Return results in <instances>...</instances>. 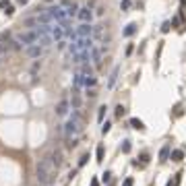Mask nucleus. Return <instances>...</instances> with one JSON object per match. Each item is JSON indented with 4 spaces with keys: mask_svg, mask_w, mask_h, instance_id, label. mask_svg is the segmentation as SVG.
<instances>
[{
    "mask_svg": "<svg viewBox=\"0 0 186 186\" xmlns=\"http://www.w3.org/2000/svg\"><path fill=\"white\" fill-rule=\"evenodd\" d=\"M44 2H52V0H44Z\"/></svg>",
    "mask_w": 186,
    "mask_h": 186,
    "instance_id": "obj_44",
    "label": "nucleus"
},
{
    "mask_svg": "<svg viewBox=\"0 0 186 186\" xmlns=\"http://www.w3.org/2000/svg\"><path fill=\"white\" fill-rule=\"evenodd\" d=\"M168 157H170V145H163L159 151V161H168Z\"/></svg>",
    "mask_w": 186,
    "mask_h": 186,
    "instance_id": "obj_16",
    "label": "nucleus"
},
{
    "mask_svg": "<svg viewBox=\"0 0 186 186\" xmlns=\"http://www.w3.org/2000/svg\"><path fill=\"white\" fill-rule=\"evenodd\" d=\"M4 46L8 48V50H21V44H19V42H17V39H8V42H6V44H4Z\"/></svg>",
    "mask_w": 186,
    "mask_h": 186,
    "instance_id": "obj_20",
    "label": "nucleus"
},
{
    "mask_svg": "<svg viewBox=\"0 0 186 186\" xmlns=\"http://www.w3.org/2000/svg\"><path fill=\"white\" fill-rule=\"evenodd\" d=\"M37 182L44 184V186L52 182V163H50L48 157L37 163Z\"/></svg>",
    "mask_w": 186,
    "mask_h": 186,
    "instance_id": "obj_1",
    "label": "nucleus"
},
{
    "mask_svg": "<svg viewBox=\"0 0 186 186\" xmlns=\"http://www.w3.org/2000/svg\"><path fill=\"white\" fill-rule=\"evenodd\" d=\"M0 62H2V58H0Z\"/></svg>",
    "mask_w": 186,
    "mask_h": 186,
    "instance_id": "obj_45",
    "label": "nucleus"
},
{
    "mask_svg": "<svg viewBox=\"0 0 186 186\" xmlns=\"http://www.w3.org/2000/svg\"><path fill=\"white\" fill-rule=\"evenodd\" d=\"M83 85H85V87H87V89H89V87H95V85H97V79H95V77H93V75H89V77H85V75H83Z\"/></svg>",
    "mask_w": 186,
    "mask_h": 186,
    "instance_id": "obj_12",
    "label": "nucleus"
},
{
    "mask_svg": "<svg viewBox=\"0 0 186 186\" xmlns=\"http://www.w3.org/2000/svg\"><path fill=\"white\" fill-rule=\"evenodd\" d=\"M77 132H79V122H75V120H68V122L64 124V135H66V139L75 137Z\"/></svg>",
    "mask_w": 186,
    "mask_h": 186,
    "instance_id": "obj_8",
    "label": "nucleus"
},
{
    "mask_svg": "<svg viewBox=\"0 0 186 186\" xmlns=\"http://www.w3.org/2000/svg\"><path fill=\"white\" fill-rule=\"evenodd\" d=\"M97 161H104V147H97Z\"/></svg>",
    "mask_w": 186,
    "mask_h": 186,
    "instance_id": "obj_27",
    "label": "nucleus"
},
{
    "mask_svg": "<svg viewBox=\"0 0 186 186\" xmlns=\"http://www.w3.org/2000/svg\"><path fill=\"white\" fill-rule=\"evenodd\" d=\"M44 50H46V48H42L39 44H33V46H27V48H25V54H27L29 58H39V56L44 54Z\"/></svg>",
    "mask_w": 186,
    "mask_h": 186,
    "instance_id": "obj_6",
    "label": "nucleus"
},
{
    "mask_svg": "<svg viewBox=\"0 0 186 186\" xmlns=\"http://www.w3.org/2000/svg\"><path fill=\"white\" fill-rule=\"evenodd\" d=\"M6 52H8V48L4 46V44H0V58H2V56H4Z\"/></svg>",
    "mask_w": 186,
    "mask_h": 186,
    "instance_id": "obj_31",
    "label": "nucleus"
},
{
    "mask_svg": "<svg viewBox=\"0 0 186 186\" xmlns=\"http://www.w3.org/2000/svg\"><path fill=\"white\" fill-rule=\"evenodd\" d=\"M37 44H39L42 48H48L50 44H52V37H48V35H44V37H39V39H37Z\"/></svg>",
    "mask_w": 186,
    "mask_h": 186,
    "instance_id": "obj_21",
    "label": "nucleus"
},
{
    "mask_svg": "<svg viewBox=\"0 0 186 186\" xmlns=\"http://www.w3.org/2000/svg\"><path fill=\"white\" fill-rule=\"evenodd\" d=\"M68 104L72 110H81V105H83V97H81V93L75 89V93H72V97L68 99Z\"/></svg>",
    "mask_w": 186,
    "mask_h": 186,
    "instance_id": "obj_10",
    "label": "nucleus"
},
{
    "mask_svg": "<svg viewBox=\"0 0 186 186\" xmlns=\"http://www.w3.org/2000/svg\"><path fill=\"white\" fill-rule=\"evenodd\" d=\"M130 126H132V128H137V130H145V124L141 122L139 118H130Z\"/></svg>",
    "mask_w": 186,
    "mask_h": 186,
    "instance_id": "obj_19",
    "label": "nucleus"
},
{
    "mask_svg": "<svg viewBox=\"0 0 186 186\" xmlns=\"http://www.w3.org/2000/svg\"><path fill=\"white\" fill-rule=\"evenodd\" d=\"M118 72H120V68H114L112 70V75H110V79H108V89H112V87H114V85H116V79H118Z\"/></svg>",
    "mask_w": 186,
    "mask_h": 186,
    "instance_id": "obj_14",
    "label": "nucleus"
},
{
    "mask_svg": "<svg viewBox=\"0 0 186 186\" xmlns=\"http://www.w3.org/2000/svg\"><path fill=\"white\" fill-rule=\"evenodd\" d=\"M8 6V0H0V8H6Z\"/></svg>",
    "mask_w": 186,
    "mask_h": 186,
    "instance_id": "obj_38",
    "label": "nucleus"
},
{
    "mask_svg": "<svg viewBox=\"0 0 186 186\" xmlns=\"http://www.w3.org/2000/svg\"><path fill=\"white\" fill-rule=\"evenodd\" d=\"M77 37H91V33H93V27H91V23H81L79 27H77Z\"/></svg>",
    "mask_w": 186,
    "mask_h": 186,
    "instance_id": "obj_7",
    "label": "nucleus"
},
{
    "mask_svg": "<svg viewBox=\"0 0 186 186\" xmlns=\"http://www.w3.org/2000/svg\"><path fill=\"white\" fill-rule=\"evenodd\" d=\"M170 159H172V161H182V159H184V151H180V149H176V151H172V155H170Z\"/></svg>",
    "mask_w": 186,
    "mask_h": 186,
    "instance_id": "obj_17",
    "label": "nucleus"
},
{
    "mask_svg": "<svg viewBox=\"0 0 186 186\" xmlns=\"http://www.w3.org/2000/svg\"><path fill=\"white\" fill-rule=\"evenodd\" d=\"M17 2H19V4H27V0H17Z\"/></svg>",
    "mask_w": 186,
    "mask_h": 186,
    "instance_id": "obj_43",
    "label": "nucleus"
},
{
    "mask_svg": "<svg viewBox=\"0 0 186 186\" xmlns=\"http://www.w3.org/2000/svg\"><path fill=\"white\" fill-rule=\"evenodd\" d=\"M75 85H77V87H81V85H83V75H81V72L75 75Z\"/></svg>",
    "mask_w": 186,
    "mask_h": 186,
    "instance_id": "obj_26",
    "label": "nucleus"
},
{
    "mask_svg": "<svg viewBox=\"0 0 186 186\" xmlns=\"http://www.w3.org/2000/svg\"><path fill=\"white\" fill-rule=\"evenodd\" d=\"M48 15H50V19L52 21H56V23H62V21H66V12L62 11L60 6H52V8H46Z\"/></svg>",
    "mask_w": 186,
    "mask_h": 186,
    "instance_id": "obj_3",
    "label": "nucleus"
},
{
    "mask_svg": "<svg viewBox=\"0 0 186 186\" xmlns=\"http://www.w3.org/2000/svg\"><path fill=\"white\" fill-rule=\"evenodd\" d=\"M50 163H52V168H60L62 163H64V157H62V151L60 149H54V151L50 153Z\"/></svg>",
    "mask_w": 186,
    "mask_h": 186,
    "instance_id": "obj_5",
    "label": "nucleus"
},
{
    "mask_svg": "<svg viewBox=\"0 0 186 186\" xmlns=\"http://www.w3.org/2000/svg\"><path fill=\"white\" fill-rule=\"evenodd\" d=\"M50 33H52V37H56V39H62L64 29H62V25H56V27H50Z\"/></svg>",
    "mask_w": 186,
    "mask_h": 186,
    "instance_id": "obj_11",
    "label": "nucleus"
},
{
    "mask_svg": "<svg viewBox=\"0 0 186 186\" xmlns=\"http://www.w3.org/2000/svg\"><path fill=\"white\" fill-rule=\"evenodd\" d=\"M77 11H79V6H77V4H70L68 8H66V19H72V17H77Z\"/></svg>",
    "mask_w": 186,
    "mask_h": 186,
    "instance_id": "obj_18",
    "label": "nucleus"
},
{
    "mask_svg": "<svg viewBox=\"0 0 186 186\" xmlns=\"http://www.w3.org/2000/svg\"><path fill=\"white\" fill-rule=\"evenodd\" d=\"M122 114H124V108H122V105H118V108H116V116H122Z\"/></svg>",
    "mask_w": 186,
    "mask_h": 186,
    "instance_id": "obj_35",
    "label": "nucleus"
},
{
    "mask_svg": "<svg viewBox=\"0 0 186 186\" xmlns=\"http://www.w3.org/2000/svg\"><path fill=\"white\" fill-rule=\"evenodd\" d=\"M4 12H6V15H12V12H15V8H12L11 4H8V6H6V11H4Z\"/></svg>",
    "mask_w": 186,
    "mask_h": 186,
    "instance_id": "obj_39",
    "label": "nucleus"
},
{
    "mask_svg": "<svg viewBox=\"0 0 186 186\" xmlns=\"http://www.w3.org/2000/svg\"><path fill=\"white\" fill-rule=\"evenodd\" d=\"M91 186H99V182H97V180H91Z\"/></svg>",
    "mask_w": 186,
    "mask_h": 186,
    "instance_id": "obj_42",
    "label": "nucleus"
},
{
    "mask_svg": "<svg viewBox=\"0 0 186 186\" xmlns=\"http://www.w3.org/2000/svg\"><path fill=\"white\" fill-rule=\"evenodd\" d=\"M87 97H97V91H95V89H87Z\"/></svg>",
    "mask_w": 186,
    "mask_h": 186,
    "instance_id": "obj_30",
    "label": "nucleus"
},
{
    "mask_svg": "<svg viewBox=\"0 0 186 186\" xmlns=\"http://www.w3.org/2000/svg\"><path fill=\"white\" fill-rule=\"evenodd\" d=\"M37 39H39V37H37V33H35L33 29H29V31H21V33L17 35V42H19L21 46H25V48L37 44Z\"/></svg>",
    "mask_w": 186,
    "mask_h": 186,
    "instance_id": "obj_2",
    "label": "nucleus"
},
{
    "mask_svg": "<svg viewBox=\"0 0 186 186\" xmlns=\"http://www.w3.org/2000/svg\"><path fill=\"white\" fill-rule=\"evenodd\" d=\"M11 37H12L11 31H2V33H0V42H8Z\"/></svg>",
    "mask_w": 186,
    "mask_h": 186,
    "instance_id": "obj_24",
    "label": "nucleus"
},
{
    "mask_svg": "<svg viewBox=\"0 0 186 186\" xmlns=\"http://www.w3.org/2000/svg\"><path fill=\"white\" fill-rule=\"evenodd\" d=\"M135 31H137V25L135 23H130L126 27V29H124V35H126V37H130V35H135Z\"/></svg>",
    "mask_w": 186,
    "mask_h": 186,
    "instance_id": "obj_22",
    "label": "nucleus"
},
{
    "mask_svg": "<svg viewBox=\"0 0 186 186\" xmlns=\"http://www.w3.org/2000/svg\"><path fill=\"white\" fill-rule=\"evenodd\" d=\"M87 159H89V155H83L81 161H79V165H85V163H87Z\"/></svg>",
    "mask_w": 186,
    "mask_h": 186,
    "instance_id": "obj_36",
    "label": "nucleus"
},
{
    "mask_svg": "<svg viewBox=\"0 0 186 186\" xmlns=\"http://www.w3.org/2000/svg\"><path fill=\"white\" fill-rule=\"evenodd\" d=\"M110 178H112V174H110V172H104V174H101V182L108 184V182H110Z\"/></svg>",
    "mask_w": 186,
    "mask_h": 186,
    "instance_id": "obj_28",
    "label": "nucleus"
},
{
    "mask_svg": "<svg viewBox=\"0 0 186 186\" xmlns=\"http://www.w3.org/2000/svg\"><path fill=\"white\" fill-rule=\"evenodd\" d=\"M25 27H29V29H31V27H33V25H37V19H33V17H29V19H25Z\"/></svg>",
    "mask_w": 186,
    "mask_h": 186,
    "instance_id": "obj_23",
    "label": "nucleus"
},
{
    "mask_svg": "<svg viewBox=\"0 0 186 186\" xmlns=\"http://www.w3.org/2000/svg\"><path fill=\"white\" fill-rule=\"evenodd\" d=\"M161 31H163V33H168V31H170V23H163V27H161Z\"/></svg>",
    "mask_w": 186,
    "mask_h": 186,
    "instance_id": "obj_37",
    "label": "nucleus"
},
{
    "mask_svg": "<svg viewBox=\"0 0 186 186\" xmlns=\"http://www.w3.org/2000/svg\"><path fill=\"white\" fill-rule=\"evenodd\" d=\"M66 48V42L64 39H58V50H64Z\"/></svg>",
    "mask_w": 186,
    "mask_h": 186,
    "instance_id": "obj_34",
    "label": "nucleus"
},
{
    "mask_svg": "<svg viewBox=\"0 0 186 186\" xmlns=\"http://www.w3.org/2000/svg\"><path fill=\"white\" fill-rule=\"evenodd\" d=\"M124 186H132V178H128V180H124Z\"/></svg>",
    "mask_w": 186,
    "mask_h": 186,
    "instance_id": "obj_41",
    "label": "nucleus"
},
{
    "mask_svg": "<svg viewBox=\"0 0 186 186\" xmlns=\"http://www.w3.org/2000/svg\"><path fill=\"white\" fill-rule=\"evenodd\" d=\"M70 110V104L68 99H60L58 104H56V116H66Z\"/></svg>",
    "mask_w": 186,
    "mask_h": 186,
    "instance_id": "obj_9",
    "label": "nucleus"
},
{
    "mask_svg": "<svg viewBox=\"0 0 186 186\" xmlns=\"http://www.w3.org/2000/svg\"><path fill=\"white\" fill-rule=\"evenodd\" d=\"M122 151H124V153L130 151V143H128V141H124V145H122Z\"/></svg>",
    "mask_w": 186,
    "mask_h": 186,
    "instance_id": "obj_32",
    "label": "nucleus"
},
{
    "mask_svg": "<svg viewBox=\"0 0 186 186\" xmlns=\"http://www.w3.org/2000/svg\"><path fill=\"white\" fill-rule=\"evenodd\" d=\"M105 110H108V108H105V105H101V108H99V110H97V120H99V122H101V120H104V116H105Z\"/></svg>",
    "mask_w": 186,
    "mask_h": 186,
    "instance_id": "obj_25",
    "label": "nucleus"
},
{
    "mask_svg": "<svg viewBox=\"0 0 186 186\" xmlns=\"http://www.w3.org/2000/svg\"><path fill=\"white\" fill-rule=\"evenodd\" d=\"M128 6H130V0H124V2H122V8H124V11H126Z\"/></svg>",
    "mask_w": 186,
    "mask_h": 186,
    "instance_id": "obj_40",
    "label": "nucleus"
},
{
    "mask_svg": "<svg viewBox=\"0 0 186 186\" xmlns=\"http://www.w3.org/2000/svg\"><path fill=\"white\" fill-rule=\"evenodd\" d=\"M35 33H37V37H44V35H48L50 33V25H37L33 29Z\"/></svg>",
    "mask_w": 186,
    "mask_h": 186,
    "instance_id": "obj_13",
    "label": "nucleus"
},
{
    "mask_svg": "<svg viewBox=\"0 0 186 186\" xmlns=\"http://www.w3.org/2000/svg\"><path fill=\"white\" fill-rule=\"evenodd\" d=\"M110 128H112V124H110V122H105L104 128H101V132H104V135H108V132H110Z\"/></svg>",
    "mask_w": 186,
    "mask_h": 186,
    "instance_id": "obj_29",
    "label": "nucleus"
},
{
    "mask_svg": "<svg viewBox=\"0 0 186 186\" xmlns=\"http://www.w3.org/2000/svg\"><path fill=\"white\" fill-rule=\"evenodd\" d=\"M77 19L81 21V23H91V19H93V12L89 6H81L79 11H77Z\"/></svg>",
    "mask_w": 186,
    "mask_h": 186,
    "instance_id": "obj_4",
    "label": "nucleus"
},
{
    "mask_svg": "<svg viewBox=\"0 0 186 186\" xmlns=\"http://www.w3.org/2000/svg\"><path fill=\"white\" fill-rule=\"evenodd\" d=\"M79 72H81V75H85V77L93 75V66H91V62H83V66L79 68Z\"/></svg>",
    "mask_w": 186,
    "mask_h": 186,
    "instance_id": "obj_15",
    "label": "nucleus"
},
{
    "mask_svg": "<svg viewBox=\"0 0 186 186\" xmlns=\"http://www.w3.org/2000/svg\"><path fill=\"white\" fill-rule=\"evenodd\" d=\"M104 6H97V11H95V15H97V17H104Z\"/></svg>",
    "mask_w": 186,
    "mask_h": 186,
    "instance_id": "obj_33",
    "label": "nucleus"
}]
</instances>
